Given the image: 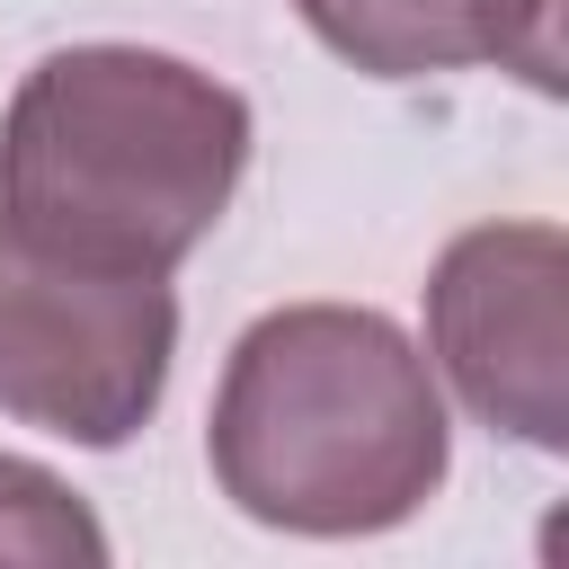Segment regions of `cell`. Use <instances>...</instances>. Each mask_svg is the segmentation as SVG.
Returning a JSON list of instances; mask_svg holds the SVG:
<instances>
[{
	"mask_svg": "<svg viewBox=\"0 0 569 569\" xmlns=\"http://www.w3.org/2000/svg\"><path fill=\"white\" fill-rule=\"evenodd\" d=\"M249 98L160 44H62L0 107V222L53 258L169 276L249 178Z\"/></svg>",
	"mask_w": 569,
	"mask_h": 569,
	"instance_id": "obj_2",
	"label": "cell"
},
{
	"mask_svg": "<svg viewBox=\"0 0 569 569\" xmlns=\"http://www.w3.org/2000/svg\"><path fill=\"white\" fill-rule=\"evenodd\" d=\"M204 462L249 525L356 542L409 525L445 489L453 427L400 320L365 302H284L231 338Z\"/></svg>",
	"mask_w": 569,
	"mask_h": 569,
	"instance_id": "obj_1",
	"label": "cell"
},
{
	"mask_svg": "<svg viewBox=\"0 0 569 569\" xmlns=\"http://www.w3.org/2000/svg\"><path fill=\"white\" fill-rule=\"evenodd\" d=\"M302 27L365 80H445V71H516L560 98V0H293Z\"/></svg>",
	"mask_w": 569,
	"mask_h": 569,
	"instance_id": "obj_5",
	"label": "cell"
},
{
	"mask_svg": "<svg viewBox=\"0 0 569 569\" xmlns=\"http://www.w3.org/2000/svg\"><path fill=\"white\" fill-rule=\"evenodd\" d=\"M107 525L80 507V489L27 453H0V560H36V569H107Z\"/></svg>",
	"mask_w": 569,
	"mask_h": 569,
	"instance_id": "obj_6",
	"label": "cell"
},
{
	"mask_svg": "<svg viewBox=\"0 0 569 569\" xmlns=\"http://www.w3.org/2000/svg\"><path fill=\"white\" fill-rule=\"evenodd\" d=\"M178 365L169 276L80 267L0 222V418L44 427L80 453L133 445Z\"/></svg>",
	"mask_w": 569,
	"mask_h": 569,
	"instance_id": "obj_3",
	"label": "cell"
},
{
	"mask_svg": "<svg viewBox=\"0 0 569 569\" xmlns=\"http://www.w3.org/2000/svg\"><path fill=\"white\" fill-rule=\"evenodd\" d=\"M427 365L507 445H569V240L560 222H471L427 267Z\"/></svg>",
	"mask_w": 569,
	"mask_h": 569,
	"instance_id": "obj_4",
	"label": "cell"
}]
</instances>
